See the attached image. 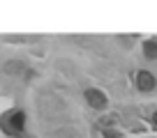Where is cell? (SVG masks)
<instances>
[{
	"instance_id": "6da1fadb",
	"label": "cell",
	"mask_w": 157,
	"mask_h": 138,
	"mask_svg": "<svg viewBox=\"0 0 157 138\" xmlns=\"http://www.w3.org/2000/svg\"><path fill=\"white\" fill-rule=\"evenodd\" d=\"M0 127L7 136H23L25 131V113L23 111H10L0 118Z\"/></svg>"
},
{
	"instance_id": "3957f363",
	"label": "cell",
	"mask_w": 157,
	"mask_h": 138,
	"mask_svg": "<svg viewBox=\"0 0 157 138\" xmlns=\"http://www.w3.org/2000/svg\"><path fill=\"white\" fill-rule=\"evenodd\" d=\"M136 85H139V90H143V92H150V90L155 88V78H152L150 71H139L136 74Z\"/></svg>"
},
{
	"instance_id": "277c9868",
	"label": "cell",
	"mask_w": 157,
	"mask_h": 138,
	"mask_svg": "<svg viewBox=\"0 0 157 138\" xmlns=\"http://www.w3.org/2000/svg\"><path fill=\"white\" fill-rule=\"evenodd\" d=\"M143 55H146V58H150V60L157 58V42H155V39L143 42Z\"/></svg>"
},
{
	"instance_id": "7a4b0ae2",
	"label": "cell",
	"mask_w": 157,
	"mask_h": 138,
	"mask_svg": "<svg viewBox=\"0 0 157 138\" xmlns=\"http://www.w3.org/2000/svg\"><path fill=\"white\" fill-rule=\"evenodd\" d=\"M86 99H88V103L97 111L106 108V97H104V92H99V90H86Z\"/></svg>"
},
{
	"instance_id": "5b68a950",
	"label": "cell",
	"mask_w": 157,
	"mask_h": 138,
	"mask_svg": "<svg viewBox=\"0 0 157 138\" xmlns=\"http://www.w3.org/2000/svg\"><path fill=\"white\" fill-rule=\"evenodd\" d=\"M152 122H155V127H157V115H155V118H152Z\"/></svg>"
}]
</instances>
